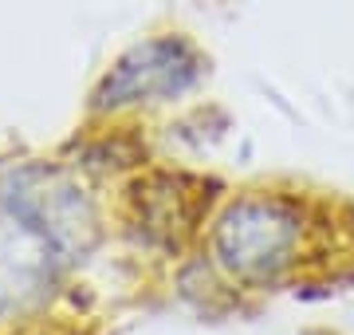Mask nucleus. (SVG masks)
Listing matches in <instances>:
<instances>
[{"instance_id": "obj_1", "label": "nucleus", "mask_w": 354, "mask_h": 335, "mask_svg": "<svg viewBox=\"0 0 354 335\" xmlns=\"http://www.w3.org/2000/svg\"><path fill=\"white\" fill-rule=\"evenodd\" d=\"M299 245V217L279 201H252L232 213L225 229V260L232 269L272 276Z\"/></svg>"}]
</instances>
